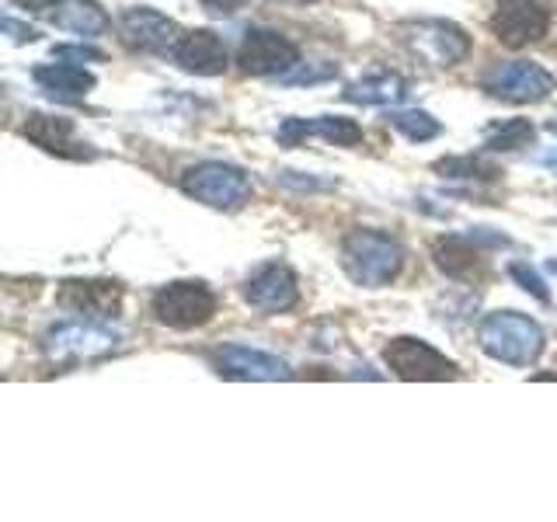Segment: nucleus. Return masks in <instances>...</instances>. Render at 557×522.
I'll list each match as a JSON object with an SVG mask.
<instances>
[{"label":"nucleus","mask_w":557,"mask_h":522,"mask_svg":"<svg viewBox=\"0 0 557 522\" xmlns=\"http://www.w3.org/2000/svg\"><path fill=\"white\" fill-rule=\"evenodd\" d=\"M202 4L209 8V11H216V14H234L244 0H202Z\"/></svg>","instance_id":"29"},{"label":"nucleus","mask_w":557,"mask_h":522,"mask_svg":"<svg viewBox=\"0 0 557 522\" xmlns=\"http://www.w3.org/2000/svg\"><path fill=\"white\" fill-rule=\"evenodd\" d=\"M119 39L136 52H168L178 46V25L153 8H129L119 17Z\"/></svg>","instance_id":"13"},{"label":"nucleus","mask_w":557,"mask_h":522,"mask_svg":"<svg viewBox=\"0 0 557 522\" xmlns=\"http://www.w3.org/2000/svg\"><path fill=\"white\" fill-rule=\"evenodd\" d=\"M547 269H550V272L557 275V258H550V265H547Z\"/></svg>","instance_id":"32"},{"label":"nucleus","mask_w":557,"mask_h":522,"mask_svg":"<svg viewBox=\"0 0 557 522\" xmlns=\"http://www.w3.org/2000/svg\"><path fill=\"white\" fill-rule=\"evenodd\" d=\"M122 341V331L112 327L109 321H66L49 327L42 335V352L49 359V365H81V362H95L104 359L109 352H115Z\"/></svg>","instance_id":"2"},{"label":"nucleus","mask_w":557,"mask_h":522,"mask_svg":"<svg viewBox=\"0 0 557 522\" xmlns=\"http://www.w3.org/2000/svg\"><path fill=\"white\" fill-rule=\"evenodd\" d=\"M35 84L57 98H84L87 91H95V74L74 63H49L35 70Z\"/></svg>","instance_id":"18"},{"label":"nucleus","mask_w":557,"mask_h":522,"mask_svg":"<svg viewBox=\"0 0 557 522\" xmlns=\"http://www.w3.org/2000/svg\"><path fill=\"white\" fill-rule=\"evenodd\" d=\"M17 8H28V11H49V8H57L60 0H14Z\"/></svg>","instance_id":"30"},{"label":"nucleus","mask_w":557,"mask_h":522,"mask_svg":"<svg viewBox=\"0 0 557 522\" xmlns=\"http://www.w3.org/2000/svg\"><path fill=\"white\" fill-rule=\"evenodd\" d=\"M4 32L11 35V42H35L39 39V32H35L32 25H22L17 17H4Z\"/></svg>","instance_id":"28"},{"label":"nucleus","mask_w":557,"mask_h":522,"mask_svg":"<svg viewBox=\"0 0 557 522\" xmlns=\"http://www.w3.org/2000/svg\"><path fill=\"white\" fill-rule=\"evenodd\" d=\"M25 136L32 144H39L46 153H60V157H74V161H84V157H95L87 150V144H77L74 136V122L63 115H42L32 112L25 122Z\"/></svg>","instance_id":"17"},{"label":"nucleus","mask_w":557,"mask_h":522,"mask_svg":"<svg viewBox=\"0 0 557 522\" xmlns=\"http://www.w3.org/2000/svg\"><path fill=\"white\" fill-rule=\"evenodd\" d=\"M405 46L414 52L418 60L432 66H457L467 60L470 39L460 25L443 22V17H422V22H405L397 28Z\"/></svg>","instance_id":"5"},{"label":"nucleus","mask_w":557,"mask_h":522,"mask_svg":"<svg viewBox=\"0 0 557 522\" xmlns=\"http://www.w3.org/2000/svg\"><path fill=\"white\" fill-rule=\"evenodd\" d=\"M209 362H213V370L226 380H255V383L289 380V365L283 359L258 352V348H244V345L213 348V352H209Z\"/></svg>","instance_id":"12"},{"label":"nucleus","mask_w":557,"mask_h":522,"mask_svg":"<svg viewBox=\"0 0 557 522\" xmlns=\"http://www.w3.org/2000/svg\"><path fill=\"white\" fill-rule=\"evenodd\" d=\"M338 66L335 63H321V66H304V70H289V74H283V84H321L327 77H335Z\"/></svg>","instance_id":"26"},{"label":"nucleus","mask_w":557,"mask_h":522,"mask_svg":"<svg viewBox=\"0 0 557 522\" xmlns=\"http://www.w3.org/2000/svg\"><path fill=\"white\" fill-rule=\"evenodd\" d=\"M296 4H310V0H296Z\"/></svg>","instance_id":"34"},{"label":"nucleus","mask_w":557,"mask_h":522,"mask_svg":"<svg viewBox=\"0 0 557 522\" xmlns=\"http://www.w3.org/2000/svg\"><path fill=\"white\" fill-rule=\"evenodd\" d=\"M304 136H321L327 144L335 147H356L362 144V129L356 126L352 119L345 115H318V119H286L283 126H278V144H300Z\"/></svg>","instance_id":"16"},{"label":"nucleus","mask_w":557,"mask_h":522,"mask_svg":"<svg viewBox=\"0 0 557 522\" xmlns=\"http://www.w3.org/2000/svg\"><path fill=\"white\" fill-rule=\"evenodd\" d=\"M216 313V296L206 283H171L153 296V318L164 327L191 331Z\"/></svg>","instance_id":"7"},{"label":"nucleus","mask_w":557,"mask_h":522,"mask_svg":"<svg viewBox=\"0 0 557 522\" xmlns=\"http://www.w3.org/2000/svg\"><path fill=\"white\" fill-rule=\"evenodd\" d=\"M400 265H405L400 244L380 231H352L342 240V269L356 286L366 289L391 286Z\"/></svg>","instance_id":"1"},{"label":"nucleus","mask_w":557,"mask_h":522,"mask_svg":"<svg viewBox=\"0 0 557 522\" xmlns=\"http://www.w3.org/2000/svg\"><path fill=\"white\" fill-rule=\"evenodd\" d=\"M244 296H248V303L261 313H283V310H293L296 300H300V286H296V275L286 265L272 261V265H261L248 278Z\"/></svg>","instance_id":"14"},{"label":"nucleus","mask_w":557,"mask_h":522,"mask_svg":"<svg viewBox=\"0 0 557 522\" xmlns=\"http://www.w3.org/2000/svg\"><path fill=\"white\" fill-rule=\"evenodd\" d=\"M533 126L527 119H505L502 126H495L484 139V150H495V153H509L519 147H530L533 144Z\"/></svg>","instance_id":"22"},{"label":"nucleus","mask_w":557,"mask_h":522,"mask_svg":"<svg viewBox=\"0 0 557 522\" xmlns=\"http://www.w3.org/2000/svg\"><path fill=\"white\" fill-rule=\"evenodd\" d=\"M383 359H387L391 370L408 380V383H418V380H457L460 370L453 365L443 352H435V348L422 338H394L383 348Z\"/></svg>","instance_id":"8"},{"label":"nucleus","mask_w":557,"mask_h":522,"mask_svg":"<svg viewBox=\"0 0 557 522\" xmlns=\"http://www.w3.org/2000/svg\"><path fill=\"white\" fill-rule=\"evenodd\" d=\"M481 348L505 365H530L544 352V327L516 310L487 313L478 331Z\"/></svg>","instance_id":"3"},{"label":"nucleus","mask_w":557,"mask_h":522,"mask_svg":"<svg viewBox=\"0 0 557 522\" xmlns=\"http://www.w3.org/2000/svg\"><path fill=\"white\" fill-rule=\"evenodd\" d=\"M435 265H440L449 278H474L481 275L484 258L467 237H443L435 244Z\"/></svg>","instance_id":"19"},{"label":"nucleus","mask_w":557,"mask_h":522,"mask_svg":"<svg viewBox=\"0 0 557 522\" xmlns=\"http://www.w3.org/2000/svg\"><path fill=\"white\" fill-rule=\"evenodd\" d=\"M481 87L498 101L530 104V101H544L557 87V80H554L550 70H544L540 63L512 60V63H498L495 70H487Z\"/></svg>","instance_id":"6"},{"label":"nucleus","mask_w":557,"mask_h":522,"mask_svg":"<svg viewBox=\"0 0 557 522\" xmlns=\"http://www.w3.org/2000/svg\"><path fill=\"white\" fill-rule=\"evenodd\" d=\"M52 25L77 35H101L109 28V14L95 0H60L57 11H52Z\"/></svg>","instance_id":"21"},{"label":"nucleus","mask_w":557,"mask_h":522,"mask_svg":"<svg viewBox=\"0 0 557 522\" xmlns=\"http://www.w3.org/2000/svg\"><path fill=\"white\" fill-rule=\"evenodd\" d=\"M408 95H411L408 80L397 77V74L362 77V80L345 87V101H352V104H397V101H405Z\"/></svg>","instance_id":"20"},{"label":"nucleus","mask_w":557,"mask_h":522,"mask_svg":"<svg viewBox=\"0 0 557 522\" xmlns=\"http://www.w3.org/2000/svg\"><path fill=\"white\" fill-rule=\"evenodd\" d=\"M387 122L397 133H405L411 144H425V139H435V136H440V129H443L429 112H418V109L394 112V115H387Z\"/></svg>","instance_id":"23"},{"label":"nucleus","mask_w":557,"mask_h":522,"mask_svg":"<svg viewBox=\"0 0 557 522\" xmlns=\"http://www.w3.org/2000/svg\"><path fill=\"white\" fill-rule=\"evenodd\" d=\"M52 57L57 60H74V63H84V60H104L101 49L95 46H57L52 49Z\"/></svg>","instance_id":"27"},{"label":"nucleus","mask_w":557,"mask_h":522,"mask_svg":"<svg viewBox=\"0 0 557 522\" xmlns=\"http://www.w3.org/2000/svg\"><path fill=\"white\" fill-rule=\"evenodd\" d=\"M540 164H544L547 171H554V174H557V150H550V153L540 157Z\"/></svg>","instance_id":"31"},{"label":"nucleus","mask_w":557,"mask_h":522,"mask_svg":"<svg viewBox=\"0 0 557 522\" xmlns=\"http://www.w3.org/2000/svg\"><path fill=\"white\" fill-rule=\"evenodd\" d=\"M550 28V14L540 0H502L492 14V32L502 46L522 49L530 42H540Z\"/></svg>","instance_id":"10"},{"label":"nucleus","mask_w":557,"mask_h":522,"mask_svg":"<svg viewBox=\"0 0 557 522\" xmlns=\"http://www.w3.org/2000/svg\"><path fill=\"white\" fill-rule=\"evenodd\" d=\"M174 63L188 74H199V77H220L226 70V46L216 32L209 28H196V32H185L178 46L171 49Z\"/></svg>","instance_id":"15"},{"label":"nucleus","mask_w":557,"mask_h":522,"mask_svg":"<svg viewBox=\"0 0 557 522\" xmlns=\"http://www.w3.org/2000/svg\"><path fill=\"white\" fill-rule=\"evenodd\" d=\"M435 171H443L446 178H478V182H492L498 178V167L484 164V161H470V157H453V161H440Z\"/></svg>","instance_id":"24"},{"label":"nucleus","mask_w":557,"mask_h":522,"mask_svg":"<svg viewBox=\"0 0 557 522\" xmlns=\"http://www.w3.org/2000/svg\"><path fill=\"white\" fill-rule=\"evenodd\" d=\"M57 303L84 321H112L122 307V286L112 278H66L60 283Z\"/></svg>","instance_id":"11"},{"label":"nucleus","mask_w":557,"mask_h":522,"mask_svg":"<svg viewBox=\"0 0 557 522\" xmlns=\"http://www.w3.org/2000/svg\"><path fill=\"white\" fill-rule=\"evenodd\" d=\"M550 133H557V119H554V122H550Z\"/></svg>","instance_id":"33"},{"label":"nucleus","mask_w":557,"mask_h":522,"mask_svg":"<svg viewBox=\"0 0 557 522\" xmlns=\"http://www.w3.org/2000/svg\"><path fill=\"white\" fill-rule=\"evenodd\" d=\"M509 275L516 278V283L527 289V293H533L540 303H547L550 300V293H547V286H544V278H540L530 265H522V261H516V265H509Z\"/></svg>","instance_id":"25"},{"label":"nucleus","mask_w":557,"mask_h":522,"mask_svg":"<svg viewBox=\"0 0 557 522\" xmlns=\"http://www.w3.org/2000/svg\"><path fill=\"white\" fill-rule=\"evenodd\" d=\"M237 63L244 74H251V77L289 74V70L300 63V49H296V42H289L286 35L269 32V28H255L244 35Z\"/></svg>","instance_id":"9"},{"label":"nucleus","mask_w":557,"mask_h":522,"mask_svg":"<svg viewBox=\"0 0 557 522\" xmlns=\"http://www.w3.org/2000/svg\"><path fill=\"white\" fill-rule=\"evenodd\" d=\"M182 191L191 196L202 206H213V209H237L248 202L251 196V178L234 164H223V161H202V164H191L182 174Z\"/></svg>","instance_id":"4"}]
</instances>
